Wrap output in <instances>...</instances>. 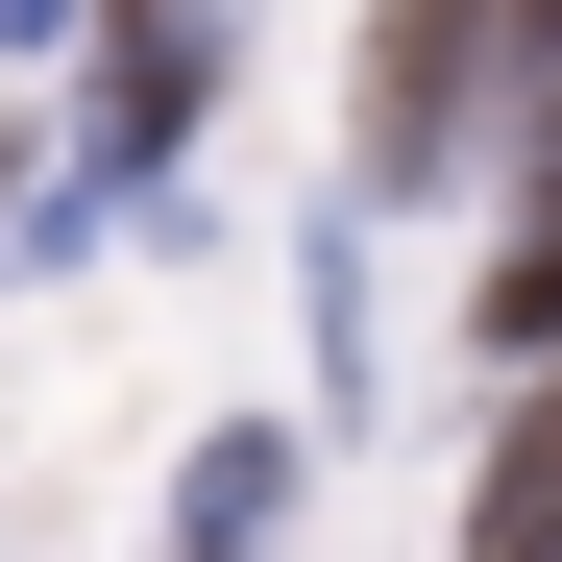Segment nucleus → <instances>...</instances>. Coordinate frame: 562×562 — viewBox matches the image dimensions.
I'll list each match as a JSON object with an SVG mask.
<instances>
[{
	"label": "nucleus",
	"mask_w": 562,
	"mask_h": 562,
	"mask_svg": "<svg viewBox=\"0 0 562 562\" xmlns=\"http://www.w3.org/2000/svg\"><path fill=\"white\" fill-rule=\"evenodd\" d=\"M538 245H562V147H538Z\"/></svg>",
	"instance_id": "7"
},
{
	"label": "nucleus",
	"mask_w": 562,
	"mask_h": 562,
	"mask_svg": "<svg viewBox=\"0 0 562 562\" xmlns=\"http://www.w3.org/2000/svg\"><path fill=\"white\" fill-rule=\"evenodd\" d=\"M196 99H221V0H99V147L147 171Z\"/></svg>",
	"instance_id": "2"
},
{
	"label": "nucleus",
	"mask_w": 562,
	"mask_h": 562,
	"mask_svg": "<svg viewBox=\"0 0 562 562\" xmlns=\"http://www.w3.org/2000/svg\"><path fill=\"white\" fill-rule=\"evenodd\" d=\"M464 74H514V0H392V49H367V196L464 171Z\"/></svg>",
	"instance_id": "1"
},
{
	"label": "nucleus",
	"mask_w": 562,
	"mask_h": 562,
	"mask_svg": "<svg viewBox=\"0 0 562 562\" xmlns=\"http://www.w3.org/2000/svg\"><path fill=\"white\" fill-rule=\"evenodd\" d=\"M464 562H562V367H538V416L490 440V490H464Z\"/></svg>",
	"instance_id": "3"
},
{
	"label": "nucleus",
	"mask_w": 562,
	"mask_h": 562,
	"mask_svg": "<svg viewBox=\"0 0 562 562\" xmlns=\"http://www.w3.org/2000/svg\"><path fill=\"white\" fill-rule=\"evenodd\" d=\"M49 25H74V0H0V49H49Z\"/></svg>",
	"instance_id": "6"
},
{
	"label": "nucleus",
	"mask_w": 562,
	"mask_h": 562,
	"mask_svg": "<svg viewBox=\"0 0 562 562\" xmlns=\"http://www.w3.org/2000/svg\"><path fill=\"white\" fill-rule=\"evenodd\" d=\"M514 99H538V123H562V0H514Z\"/></svg>",
	"instance_id": "5"
},
{
	"label": "nucleus",
	"mask_w": 562,
	"mask_h": 562,
	"mask_svg": "<svg viewBox=\"0 0 562 562\" xmlns=\"http://www.w3.org/2000/svg\"><path fill=\"white\" fill-rule=\"evenodd\" d=\"M294 514V440H196V490H171V562H269Z\"/></svg>",
	"instance_id": "4"
}]
</instances>
